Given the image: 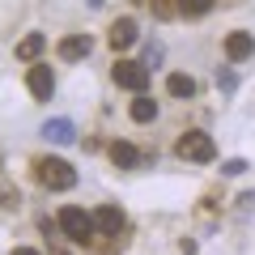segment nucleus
<instances>
[{"mask_svg": "<svg viewBox=\"0 0 255 255\" xmlns=\"http://www.w3.org/2000/svg\"><path fill=\"white\" fill-rule=\"evenodd\" d=\"M34 170H38V183H43L47 191H73L77 187V170L64 162V157H38Z\"/></svg>", "mask_w": 255, "mask_h": 255, "instance_id": "nucleus-1", "label": "nucleus"}, {"mask_svg": "<svg viewBox=\"0 0 255 255\" xmlns=\"http://www.w3.org/2000/svg\"><path fill=\"white\" fill-rule=\"evenodd\" d=\"M174 153H179L183 162H213V157H217V145H213V136H209V132L191 128V132H183V136H179Z\"/></svg>", "mask_w": 255, "mask_h": 255, "instance_id": "nucleus-2", "label": "nucleus"}, {"mask_svg": "<svg viewBox=\"0 0 255 255\" xmlns=\"http://www.w3.org/2000/svg\"><path fill=\"white\" fill-rule=\"evenodd\" d=\"M111 77H115L119 90H132V94H145V85H149V68L136 64V60H115Z\"/></svg>", "mask_w": 255, "mask_h": 255, "instance_id": "nucleus-3", "label": "nucleus"}, {"mask_svg": "<svg viewBox=\"0 0 255 255\" xmlns=\"http://www.w3.org/2000/svg\"><path fill=\"white\" fill-rule=\"evenodd\" d=\"M60 230L73 238V243H90L94 238V217L85 209H64L60 213Z\"/></svg>", "mask_w": 255, "mask_h": 255, "instance_id": "nucleus-4", "label": "nucleus"}, {"mask_svg": "<svg viewBox=\"0 0 255 255\" xmlns=\"http://www.w3.org/2000/svg\"><path fill=\"white\" fill-rule=\"evenodd\" d=\"M140 38V26H136V17H115L111 21V30H107V43L115 47V51H128V47Z\"/></svg>", "mask_w": 255, "mask_h": 255, "instance_id": "nucleus-5", "label": "nucleus"}, {"mask_svg": "<svg viewBox=\"0 0 255 255\" xmlns=\"http://www.w3.org/2000/svg\"><path fill=\"white\" fill-rule=\"evenodd\" d=\"M124 226H128V217H124V209H115V204H102V209L94 213V230H102L107 238H119Z\"/></svg>", "mask_w": 255, "mask_h": 255, "instance_id": "nucleus-6", "label": "nucleus"}, {"mask_svg": "<svg viewBox=\"0 0 255 255\" xmlns=\"http://www.w3.org/2000/svg\"><path fill=\"white\" fill-rule=\"evenodd\" d=\"M26 85H30V94H34L38 102H51V94H55V73L47 68V64H34L30 77H26Z\"/></svg>", "mask_w": 255, "mask_h": 255, "instance_id": "nucleus-7", "label": "nucleus"}, {"mask_svg": "<svg viewBox=\"0 0 255 255\" xmlns=\"http://www.w3.org/2000/svg\"><path fill=\"white\" fill-rule=\"evenodd\" d=\"M226 55H230L234 64L251 60V55H255V34H247V30H234V34H226Z\"/></svg>", "mask_w": 255, "mask_h": 255, "instance_id": "nucleus-8", "label": "nucleus"}, {"mask_svg": "<svg viewBox=\"0 0 255 255\" xmlns=\"http://www.w3.org/2000/svg\"><path fill=\"white\" fill-rule=\"evenodd\" d=\"M60 60L64 64H73V60H85V55L94 51V43H90V34H68V38H60Z\"/></svg>", "mask_w": 255, "mask_h": 255, "instance_id": "nucleus-9", "label": "nucleus"}, {"mask_svg": "<svg viewBox=\"0 0 255 255\" xmlns=\"http://www.w3.org/2000/svg\"><path fill=\"white\" fill-rule=\"evenodd\" d=\"M43 136L51 140V145H73V140H77V128H73V119H47V124H43Z\"/></svg>", "mask_w": 255, "mask_h": 255, "instance_id": "nucleus-10", "label": "nucleus"}, {"mask_svg": "<svg viewBox=\"0 0 255 255\" xmlns=\"http://www.w3.org/2000/svg\"><path fill=\"white\" fill-rule=\"evenodd\" d=\"M111 162H115L119 170H132V166H140V153H136V145L115 140V145H111Z\"/></svg>", "mask_w": 255, "mask_h": 255, "instance_id": "nucleus-11", "label": "nucleus"}, {"mask_svg": "<svg viewBox=\"0 0 255 255\" xmlns=\"http://www.w3.org/2000/svg\"><path fill=\"white\" fill-rule=\"evenodd\" d=\"M47 51V34H26L17 43V60H38Z\"/></svg>", "mask_w": 255, "mask_h": 255, "instance_id": "nucleus-12", "label": "nucleus"}, {"mask_svg": "<svg viewBox=\"0 0 255 255\" xmlns=\"http://www.w3.org/2000/svg\"><path fill=\"white\" fill-rule=\"evenodd\" d=\"M132 119H136V124H153V119H157V102L149 98V94H136V102H132Z\"/></svg>", "mask_w": 255, "mask_h": 255, "instance_id": "nucleus-13", "label": "nucleus"}, {"mask_svg": "<svg viewBox=\"0 0 255 255\" xmlns=\"http://www.w3.org/2000/svg\"><path fill=\"white\" fill-rule=\"evenodd\" d=\"M166 94H170V98H191V94H196V81H191L187 73H174L170 81H166Z\"/></svg>", "mask_w": 255, "mask_h": 255, "instance_id": "nucleus-14", "label": "nucleus"}, {"mask_svg": "<svg viewBox=\"0 0 255 255\" xmlns=\"http://www.w3.org/2000/svg\"><path fill=\"white\" fill-rule=\"evenodd\" d=\"M209 9H213V0H179V13H187V17H204Z\"/></svg>", "mask_w": 255, "mask_h": 255, "instance_id": "nucleus-15", "label": "nucleus"}, {"mask_svg": "<svg viewBox=\"0 0 255 255\" xmlns=\"http://www.w3.org/2000/svg\"><path fill=\"white\" fill-rule=\"evenodd\" d=\"M149 9H153V17H162V21H170L174 13H179V4H170V0H149Z\"/></svg>", "mask_w": 255, "mask_h": 255, "instance_id": "nucleus-16", "label": "nucleus"}, {"mask_svg": "<svg viewBox=\"0 0 255 255\" xmlns=\"http://www.w3.org/2000/svg\"><path fill=\"white\" fill-rule=\"evenodd\" d=\"M217 90H221V94H234V90H238V77L230 73V68H221V73H217Z\"/></svg>", "mask_w": 255, "mask_h": 255, "instance_id": "nucleus-17", "label": "nucleus"}, {"mask_svg": "<svg viewBox=\"0 0 255 255\" xmlns=\"http://www.w3.org/2000/svg\"><path fill=\"white\" fill-rule=\"evenodd\" d=\"M162 43H145V68H157V64H162Z\"/></svg>", "mask_w": 255, "mask_h": 255, "instance_id": "nucleus-18", "label": "nucleus"}, {"mask_svg": "<svg viewBox=\"0 0 255 255\" xmlns=\"http://www.w3.org/2000/svg\"><path fill=\"white\" fill-rule=\"evenodd\" d=\"M243 170H247V162H243V157H230V162H221V174H226V179H238Z\"/></svg>", "mask_w": 255, "mask_h": 255, "instance_id": "nucleus-19", "label": "nucleus"}, {"mask_svg": "<svg viewBox=\"0 0 255 255\" xmlns=\"http://www.w3.org/2000/svg\"><path fill=\"white\" fill-rule=\"evenodd\" d=\"M0 200H4V209H17V191L9 183H0Z\"/></svg>", "mask_w": 255, "mask_h": 255, "instance_id": "nucleus-20", "label": "nucleus"}, {"mask_svg": "<svg viewBox=\"0 0 255 255\" xmlns=\"http://www.w3.org/2000/svg\"><path fill=\"white\" fill-rule=\"evenodd\" d=\"M13 255H38V251H30V247H13Z\"/></svg>", "mask_w": 255, "mask_h": 255, "instance_id": "nucleus-21", "label": "nucleus"}, {"mask_svg": "<svg viewBox=\"0 0 255 255\" xmlns=\"http://www.w3.org/2000/svg\"><path fill=\"white\" fill-rule=\"evenodd\" d=\"M85 4H90V9H102V4H107V0H85Z\"/></svg>", "mask_w": 255, "mask_h": 255, "instance_id": "nucleus-22", "label": "nucleus"}, {"mask_svg": "<svg viewBox=\"0 0 255 255\" xmlns=\"http://www.w3.org/2000/svg\"><path fill=\"white\" fill-rule=\"evenodd\" d=\"M51 255H68V251H51Z\"/></svg>", "mask_w": 255, "mask_h": 255, "instance_id": "nucleus-23", "label": "nucleus"}]
</instances>
